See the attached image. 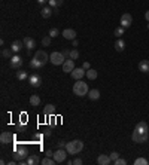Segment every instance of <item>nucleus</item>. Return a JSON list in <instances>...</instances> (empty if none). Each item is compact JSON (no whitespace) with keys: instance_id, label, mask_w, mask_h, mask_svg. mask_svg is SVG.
<instances>
[{"instance_id":"nucleus-1","label":"nucleus","mask_w":149,"mask_h":165,"mask_svg":"<svg viewBox=\"0 0 149 165\" xmlns=\"http://www.w3.org/2000/svg\"><path fill=\"white\" fill-rule=\"evenodd\" d=\"M131 138L134 143H146L149 138V126L146 122H139V124L136 125V128H134V131H133V135Z\"/></svg>"},{"instance_id":"nucleus-2","label":"nucleus","mask_w":149,"mask_h":165,"mask_svg":"<svg viewBox=\"0 0 149 165\" xmlns=\"http://www.w3.org/2000/svg\"><path fill=\"white\" fill-rule=\"evenodd\" d=\"M83 149V141L81 140H72L66 144V150L69 152V155H78L81 153Z\"/></svg>"},{"instance_id":"nucleus-3","label":"nucleus","mask_w":149,"mask_h":165,"mask_svg":"<svg viewBox=\"0 0 149 165\" xmlns=\"http://www.w3.org/2000/svg\"><path fill=\"white\" fill-rule=\"evenodd\" d=\"M88 83H85L81 79V80H76V83L73 85V94L74 95H78V97H85V95H88Z\"/></svg>"},{"instance_id":"nucleus-4","label":"nucleus","mask_w":149,"mask_h":165,"mask_svg":"<svg viewBox=\"0 0 149 165\" xmlns=\"http://www.w3.org/2000/svg\"><path fill=\"white\" fill-rule=\"evenodd\" d=\"M14 159L17 161V162H21V161H24V158H28V150H27V147L25 146H18V147H15V150H14Z\"/></svg>"},{"instance_id":"nucleus-5","label":"nucleus","mask_w":149,"mask_h":165,"mask_svg":"<svg viewBox=\"0 0 149 165\" xmlns=\"http://www.w3.org/2000/svg\"><path fill=\"white\" fill-rule=\"evenodd\" d=\"M49 61L54 66H63V63L66 61V57L63 55V52H52L49 55Z\"/></svg>"},{"instance_id":"nucleus-6","label":"nucleus","mask_w":149,"mask_h":165,"mask_svg":"<svg viewBox=\"0 0 149 165\" xmlns=\"http://www.w3.org/2000/svg\"><path fill=\"white\" fill-rule=\"evenodd\" d=\"M67 155H69V152H67L66 149H57V152H54V159H55V162L57 164H61V162H66L67 161Z\"/></svg>"},{"instance_id":"nucleus-7","label":"nucleus","mask_w":149,"mask_h":165,"mask_svg":"<svg viewBox=\"0 0 149 165\" xmlns=\"http://www.w3.org/2000/svg\"><path fill=\"white\" fill-rule=\"evenodd\" d=\"M33 58H36L39 63H42L43 66L49 61V55L46 54V51H43V49H39V51H36V54H34V57Z\"/></svg>"},{"instance_id":"nucleus-8","label":"nucleus","mask_w":149,"mask_h":165,"mask_svg":"<svg viewBox=\"0 0 149 165\" xmlns=\"http://www.w3.org/2000/svg\"><path fill=\"white\" fill-rule=\"evenodd\" d=\"M14 134H11L9 131H3L2 132V135H0V143L2 144H9V143H12L14 141Z\"/></svg>"},{"instance_id":"nucleus-9","label":"nucleus","mask_w":149,"mask_h":165,"mask_svg":"<svg viewBox=\"0 0 149 165\" xmlns=\"http://www.w3.org/2000/svg\"><path fill=\"white\" fill-rule=\"evenodd\" d=\"M9 64H11V67L12 68H19V67L23 66V60H21V57L19 55H12V58H9Z\"/></svg>"},{"instance_id":"nucleus-10","label":"nucleus","mask_w":149,"mask_h":165,"mask_svg":"<svg viewBox=\"0 0 149 165\" xmlns=\"http://www.w3.org/2000/svg\"><path fill=\"white\" fill-rule=\"evenodd\" d=\"M85 73H87V70H85L83 67H79V68H74L73 72L70 73V76L73 77L74 80H81L83 76H85Z\"/></svg>"},{"instance_id":"nucleus-11","label":"nucleus","mask_w":149,"mask_h":165,"mask_svg":"<svg viewBox=\"0 0 149 165\" xmlns=\"http://www.w3.org/2000/svg\"><path fill=\"white\" fill-rule=\"evenodd\" d=\"M28 82H30V85H32L33 88H39L40 83H42V77L37 73H33L30 77H28Z\"/></svg>"},{"instance_id":"nucleus-12","label":"nucleus","mask_w":149,"mask_h":165,"mask_svg":"<svg viewBox=\"0 0 149 165\" xmlns=\"http://www.w3.org/2000/svg\"><path fill=\"white\" fill-rule=\"evenodd\" d=\"M119 24L122 25L124 28H128V27L133 24V17L130 15V14H122V17H121V21H119Z\"/></svg>"},{"instance_id":"nucleus-13","label":"nucleus","mask_w":149,"mask_h":165,"mask_svg":"<svg viewBox=\"0 0 149 165\" xmlns=\"http://www.w3.org/2000/svg\"><path fill=\"white\" fill-rule=\"evenodd\" d=\"M61 67H63V72H64V73H72L74 70V60H66Z\"/></svg>"},{"instance_id":"nucleus-14","label":"nucleus","mask_w":149,"mask_h":165,"mask_svg":"<svg viewBox=\"0 0 149 165\" xmlns=\"http://www.w3.org/2000/svg\"><path fill=\"white\" fill-rule=\"evenodd\" d=\"M63 37L67 39V40H74L76 39V31H74L73 28H66L63 31Z\"/></svg>"},{"instance_id":"nucleus-15","label":"nucleus","mask_w":149,"mask_h":165,"mask_svg":"<svg viewBox=\"0 0 149 165\" xmlns=\"http://www.w3.org/2000/svg\"><path fill=\"white\" fill-rule=\"evenodd\" d=\"M97 164L99 165H109V164H112V159H110L109 155H99V158H97Z\"/></svg>"},{"instance_id":"nucleus-16","label":"nucleus","mask_w":149,"mask_h":165,"mask_svg":"<svg viewBox=\"0 0 149 165\" xmlns=\"http://www.w3.org/2000/svg\"><path fill=\"white\" fill-rule=\"evenodd\" d=\"M24 46V42L21 40H14L12 42V45H11V49H12V52L14 54H18L19 51H21V48Z\"/></svg>"},{"instance_id":"nucleus-17","label":"nucleus","mask_w":149,"mask_h":165,"mask_svg":"<svg viewBox=\"0 0 149 165\" xmlns=\"http://www.w3.org/2000/svg\"><path fill=\"white\" fill-rule=\"evenodd\" d=\"M23 42H24V46L28 51H32L33 48H36V42H34V39L28 37V36H27V37H24V39H23Z\"/></svg>"},{"instance_id":"nucleus-18","label":"nucleus","mask_w":149,"mask_h":165,"mask_svg":"<svg viewBox=\"0 0 149 165\" xmlns=\"http://www.w3.org/2000/svg\"><path fill=\"white\" fill-rule=\"evenodd\" d=\"M43 115L45 116H54L55 115V106L54 104H46L43 109Z\"/></svg>"},{"instance_id":"nucleus-19","label":"nucleus","mask_w":149,"mask_h":165,"mask_svg":"<svg viewBox=\"0 0 149 165\" xmlns=\"http://www.w3.org/2000/svg\"><path fill=\"white\" fill-rule=\"evenodd\" d=\"M139 70L142 73H149V60H142L139 63Z\"/></svg>"},{"instance_id":"nucleus-20","label":"nucleus","mask_w":149,"mask_h":165,"mask_svg":"<svg viewBox=\"0 0 149 165\" xmlns=\"http://www.w3.org/2000/svg\"><path fill=\"white\" fill-rule=\"evenodd\" d=\"M115 49L118 51V52H122V51L125 49V42L124 39H121V37H118L115 40Z\"/></svg>"},{"instance_id":"nucleus-21","label":"nucleus","mask_w":149,"mask_h":165,"mask_svg":"<svg viewBox=\"0 0 149 165\" xmlns=\"http://www.w3.org/2000/svg\"><path fill=\"white\" fill-rule=\"evenodd\" d=\"M52 12H54V10H52V6H43L40 10V15L43 18H49L51 15H52Z\"/></svg>"},{"instance_id":"nucleus-22","label":"nucleus","mask_w":149,"mask_h":165,"mask_svg":"<svg viewBox=\"0 0 149 165\" xmlns=\"http://www.w3.org/2000/svg\"><path fill=\"white\" fill-rule=\"evenodd\" d=\"M27 164L28 165H37V164H40V159H39L37 155H28V158H27Z\"/></svg>"},{"instance_id":"nucleus-23","label":"nucleus","mask_w":149,"mask_h":165,"mask_svg":"<svg viewBox=\"0 0 149 165\" xmlns=\"http://www.w3.org/2000/svg\"><path fill=\"white\" fill-rule=\"evenodd\" d=\"M88 98L92 100V101L99 100L100 98V91L99 89H90V91H88Z\"/></svg>"},{"instance_id":"nucleus-24","label":"nucleus","mask_w":149,"mask_h":165,"mask_svg":"<svg viewBox=\"0 0 149 165\" xmlns=\"http://www.w3.org/2000/svg\"><path fill=\"white\" fill-rule=\"evenodd\" d=\"M30 67L34 68V70H40V68H43L45 66H43L42 63H39L36 58H32V60H30Z\"/></svg>"},{"instance_id":"nucleus-25","label":"nucleus","mask_w":149,"mask_h":165,"mask_svg":"<svg viewBox=\"0 0 149 165\" xmlns=\"http://www.w3.org/2000/svg\"><path fill=\"white\" fill-rule=\"evenodd\" d=\"M85 76H87L90 80H94V79H97V72H96L94 68H90V70H87Z\"/></svg>"},{"instance_id":"nucleus-26","label":"nucleus","mask_w":149,"mask_h":165,"mask_svg":"<svg viewBox=\"0 0 149 165\" xmlns=\"http://www.w3.org/2000/svg\"><path fill=\"white\" fill-rule=\"evenodd\" d=\"M40 164H42V165H54V164H57V162H55V159H54V158L45 156V158H43V159L40 161Z\"/></svg>"},{"instance_id":"nucleus-27","label":"nucleus","mask_w":149,"mask_h":165,"mask_svg":"<svg viewBox=\"0 0 149 165\" xmlns=\"http://www.w3.org/2000/svg\"><path fill=\"white\" fill-rule=\"evenodd\" d=\"M30 104L34 106V107L39 106V104H40V97H39V95H32V97H30Z\"/></svg>"},{"instance_id":"nucleus-28","label":"nucleus","mask_w":149,"mask_h":165,"mask_svg":"<svg viewBox=\"0 0 149 165\" xmlns=\"http://www.w3.org/2000/svg\"><path fill=\"white\" fill-rule=\"evenodd\" d=\"M124 33H125V28L122 27V25H119V27H116V28H115V36H116V37L124 36Z\"/></svg>"},{"instance_id":"nucleus-29","label":"nucleus","mask_w":149,"mask_h":165,"mask_svg":"<svg viewBox=\"0 0 149 165\" xmlns=\"http://www.w3.org/2000/svg\"><path fill=\"white\" fill-rule=\"evenodd\" d=\"M48 3H49V6H52V8H58V6H61V5L64 3V0H49Z\"/></svg>"},{"instance_id":"nucleus-30","label":"nucleus","mask_w":149,"mask_h":165,"mask_svg":"<svg viewBox=\"0 0 149 165\" xmlns=\"http://www.w3.org/2000/svg\"><path fill=\"white\" fill-rule=\"evenodd\" d=\"M27 76H28V74H27V72H23V70H21V72H17V79H19V80H24V79H27Z\"/></svg>"},{"instance_id":"nucleus-31","label":"nucleus","mask_w":149,"mask_h":165,"mask_svg":"<svg viewBox=\"0 0 149 165\" xmlns=\"http://www.w3.org/2000/svg\"><path fill=\"white\" fill-rule=\"evenodd\" d=\"M70 60H78L79 58V51L78 49H73V51H70Z\"/></svg>"},{"instance_id":"nucleus-32","label":"nucleus","mask_w":149,"mask_h":165,"mask_svg":"<svg viewBox=\"0 0 149 165\" xmlns=\"http://www.w3.org/2000/svg\"><path fill=\"white\" fill-rule=\"evenodd\" d=\"M51 39H52L51 36H45V37L42 39V45H43V46H49V45H51Z\"/></svg>"},{"instance_id":"nucleus-33","label":"nucleus","mask_w":149,"mask_h":165,"mask_svg":"<svg viewBox=\"0 0 149 165\" xmlns=\"http://www.w3.org/2000/svg\"><path fill=\"white\" fill-rule=\"evenodd\" d=\"M134 164L136 165H148V161H146L145 158H137V159L134 161Z\"/></svg>"},{"instance_id":"nucleus-34","label":"nucleus","mask_w":149,"mask_h":165,"mask_svg":"<svg viewBox=\"0 0 149 165\" xmlns=\"http://www.w3.org/2000/svg\"><path fill=\"white\" fill-rule=\"evenodd\" d=\"M2 55L5 58H12V49H3L2 51Z\"/></svg>"},{"instance_id":"nucleus-35","label":"nucleus","mask_w":149,"mask_h":165,"mask_svg":"<svg viewBox=\"0 0 149 165\" xmlns=\"http://www.w3.org/2000/svg\"><path fill=\"white\" fill-rule=\"evenodd\" d=\"M58 34H60V31H58V28H51L49 33H48V36H51V37H57Z\"/></svg>"},{"instance_id":"nucleus-36","label":"nucleus","mask_w":149,"mask_h":165,"mask_svg":"<svg viewBox=\"0 0 149 165\" xmlns=\"http://www.w3.org/2000/svg\"><path fill=\"white\" fill-rule=\"evenodd\" d=\"M109 156H110V159H112V164H113V162H115L116 159L119 158V153H118V152H112V153H110Z\"/></svg>"},{"instance_id":"nucleus-37","label":"nucleus","mask_w":149,"mask_h":165,"mask_svg":"<svg viewBox=\"0 0 149 165\" xmlns=\"http://www.w3.org/2000/svg\"><path fill=\"white\" fill-rule=\"evenodd\" d=\"M113 164H115V165H125V164H127V161H125V159H122V158H118Z\"/></svg>"},{"instance_id":"nucleus-38","label":"nucleus","mask_w":149,"mask_h":165,"mask_svg":"<svg viewBox=\"0 0 149 165\" xmlns=\"http://www.w3.org/2000/svg\"><path fill=\"white\" fill-rule=\"evenodd\" d=\"M66 144H67L66 141H63V140L58 141V147H60V149H66Z\"/></svg>"},{"instance_id":"nucleus-39","label":"nucleus","mask_w":149,"mask_h":165,"mask_svg":"<svg viewBox=\"0 0 149 165\" xmlns=\"http://www.w3.org/2000/svg\"><path fill=\"white\" fill-rule=\"evenodd\" d=\"M73 165H82V159H81V158H76L73 161Z\"/></svg>"},{"instance_id":"nucleus-40","label":"nucleus","mask_w":149,"mask_h":165,"mask_svg":"<svg viewBox=\"0 0 149 165\" xmlns=\"http://www.w3.org/2000/svg\"><path fill=\"white\" fill-rule=\"evenodd\" d=\"M45 156L52 158V156H54V152H52V150H46V152H45Z\"/></svg>"},{"instance_id":"nucleus-41","label":"nucleus","mask_w":149,"mask_h":165,"mask_svg":"<svg viewBox=\"0 0 149 165\" xmlns=\"http://www.w3.org/2000/svg\"><path fill=\"white\" fill-rule=\"evenodd\" d=\"M83 68H85V70H90V68H91V67H90V63H88V61H85V63H83Z\"/></svg>"},{"instance_id":"nucleus-42","label":"nucleus","mask_w":149,"mask_h":165,"mask_svg":"<svg viewBox=\"0 0 149 165\" xmlns=\"http://www.w3.org/2000/svg\"><path fill=\"white\" fill-rule=\"evenodd\" d=\"M63 55H64V57H70V51L64 49V51H63Z\"/></svg>"},{"instance_id":"nucleus-43","label":"nucleus","mask_w":149,"mask_h":165,"mask_svg":"<svg viewBox=\"0 0 149 165\" xmlns=\"http://www.w3.org/2000/svg\"><path fill=\"white\" fill-rule=\"evenodd\" d=\"M46 2H49V0H37V3H39V5H43V6H46Z\"/></svg>"},{"instance_id":"nucleus-44","label":"nucleus","mask_w":149,"mask_h":165,"mask_svg":"<svg viewBox=\"0 0 149 165\" xmlns=\"http://www.w3.org/2000/svg\"><path fill=\"white\" fill-rule=\"evenodd\" d=\"M145 18H146V21L149 23V10H146V12H145Z\"/></svg>"},{"instance_id":"nucleus-45","label":"nucleus","mask_w":149,"mask_h":165,"mask_svg":"<svg viewBox=\"0 0 149 165\" xmlns=\"http://www.w3.org/2000/svg\"><path fill=\"white\" fill-rule=\"evenodd\" d=\"M51 135V131L49 130H46V131H45V137H49Z\"/></svg>"},{"instance_id":"nucleus-46","label":"nucleus","mask_w":149,"mask_h":165,"mask_svg":"<svg viewBox=\"0 0 149 165\" xmlns=\"http://www.w3.org/2000/svg\"><path fill=\"white\" fill-rule=\"evenodd\" d=\"M72 43H73V46H78V45H79V42L76 40V39H74V40H72Z\"/></svg>"}]
</instances>
